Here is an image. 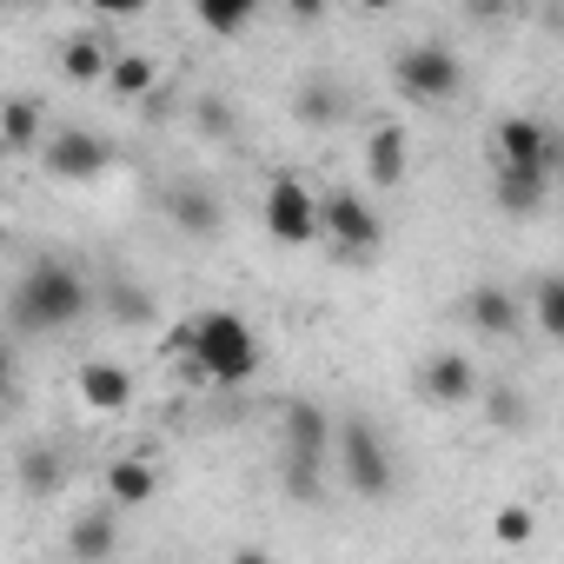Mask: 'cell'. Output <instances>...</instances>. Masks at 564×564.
I'll return each mask as SVG.
<instances>
[{
	"mask_svg": "<svg viewBox=\"0 0 564 564\" xmlns=\"http://www.w3.org/2000/svg\"><path fill=\"white\" fill-rule=\"evenodd\" d=\"M173 352L186 359V372L193 379H206V386H246L252 372H259V339H252V326L239 319V313H226V306H213V313H193L180 333H173Z\"/></svg>",
	"mask_w": 564,
	"mask_h": 564,
	"instance_id": "obj_1",
	"label": "cell"
},
{
	"mask_svg": "<svg viewBox=\"0 0 564 564\" xmlns=\"http://www.w3.org/2000/svg\"><path fill=\"white\" fill-rule=\"evenodd\" d=\"M87 306H94V293H87L80 265L41 259V265H28V279L14 286L8 313H14V333H67V326L87 319Z\"/></svg>",
	"mask_w": 564,
	"mask_h": 564,
	"instance_id": "obj_2",
	"label": "cell"
},
{
	"mask_svg": "<svg viewBox=\"0 0 564 564\" xmlns=\"http://www.w3.org/2000/svg\"><path fill=\"white\" fill-rule=\"evenodd\" d=\"M392 87L412 100V107H445L458 87H465V67L445 41H412L399 61H392Z\"/></svg>",
	"mask_w": 564,
	"mask_h": 564,
	"instance_id": "obj_3",
	"label": "cell"
},
{
	"mask_svg": "<svg viewBox=\"0 0 564 564\" xmlns=\"http://www.w3.org/2000/svg\"><path fill=\"white\" fill-rule=\"evenodd\" d=\"M259 226H265V239H279V246H313V239H326V226H319V193H313L306 180H293V173L265 180V193H259Z\"/></svg>",
	"mask_w": 564,
	"mask_h": 564,
	"instance_id": "obj_4",
	"label": "cell"
},
{
	"mask_svg": "<svg viewBox=\"0 0 564 564\" xmlns=\"http://www.w3.org/2000/svg\"><path fill=\"white\" fill-rule=\"evenodd\" d=\"M319 226H326L339 259H372L386 246V219L359 193H319Z\"/></svg>",
	"mask_w": 564,
	"mask_h": 564,
	"instance_id": "obj_5",
	"label": "cell"
},
{
	"mask_svg": "<svg viewBox=\"0 0 564 564\" xmlns=\"http://www.w3.org/2000/svg\"><path fill=\"white\" fill-rule=\"evenodd\" d=\"M339 471H346V485H352L359 498H386L392 478H399L386 438H379L366 419H346V425H339Z\"/></svg>",
	"mask_w": 564,
	"mask_h": 564,
	"instance_id": "obj_6",
	"label": "cell"
},
{
	"mask_svg": "<svg viewBox=\"0 0 564 564\" xmlns=\"http://www.w3.org/2000/svg\"><path fill=\"white\" fill-rule=\"evenodd\" d=\"M326 445H333V419H326L319 405L293 399V405H286V471H293V491H300V498L313 491V478H319V465H326Z\"/></svg>",
	"mask_w": 564,
	"mask_h": 564,
	"instance_id": "obj_7",
	"label": "cell"
},
{
	"mask_svg": "<svg viewBox=\"0 0 564 564\" xmlns=\"http://www.w3.org/2000/svg\"><path fill=\"white\" fill-rule=\"evenodd\" d=\"M491 153H498V166L551 173V166H557V133H551L538 113H505V120H498V133H491Z\"/></svg>",
	"mask_w": 564,
	"mask_h": 564,
	"instance_id": "obj_8",
	"label": "cell"
},
{
	"mask_svg": "<svg viewBox=\"0 0 564 564\" xmlns=\"http://www.w3.org/2000/svg\"><path fill=\"white\" fill-rule=\"evenodd\" d=\"M41 160H47L54 180H94V173H107L113 147H107L94 127H54L47 147H41Z\"/></svg>",
	"mask_w": 564,
	"mask_h": 564,
	"instance_id": "obj_9",
	"label": "cell"
},
{
	"mask_svg": "<svg viewBox=\"0 0 564 564\" xmlns=\"http://www.w3.org/2000/svg\"><path fill=\"white\" fill-rule=\"evenodd\" d=\"M419 392L432 405H471V399H485V379H478V366L465 352H432L419 366Z\"/></svg>",
	"mask_w": 564,
	"mask_h": 564,
	"instance_id": "obj_10",
	"label": "cell"
},
{
	"mask_svg": "<svg viewBox=\"0 0 564 564\" xmlns=\"http://www.w3.org/2000/svg\"><path fill=\"white\" fill-rule=\"evenodd\" d=\"M80 405H87L94 419H120V412L133 405V372L113 366V359H87V366H80Z\"/></svg>",
	"mask_w": 564,
	"mask_h": 564,
	"instance_id": "obj_11",
	"label": "cell"
},
{
	"mask_svg": "<svg viewBox=\"0 0 564 564\" xmlns=\"http://www.w3.org/2000/svg\"><path fill=\"white\" fill-rule=\"evenodd\" d=\"M153 498H160V465H153V458H113V465H107V505L140 511V505H153Z\"/></svg>",
	"mask_w": 564,
	"mask_h": 564,
	"instance_id": "obj_12",
	"label": "cell"
},
{
	"mask_svg": "<svg viewBox=\"0 0 564 564\" xmlns=\"http://www.w3.org/2000/svg\"><path fill=\"white\" fill-rule=\"evenodd\" d=\"M160 206L173 213V226H180V232H219V193H213V186L180 180V186H166V199H160Z\"/></svg>",
	"mask_w": 564,
	"mask_h": 564,
	"instance_id": "obj_13",
	"label": "cell"
},
{
	"mask_svg": "<svg viewBox=\"0 0 564 564\" xmlns=\"http://www.w3.org/2000/svg\"><path fill=\"white\" fill-rule=\"evenodd\" d=\"M405 166H412L405 127H372V140H366V173H372V186H399Z\"/></svg>",
	"mask_w": 564,
	"mask_h": 564,
	"instance_id": "obj_14",
	"label": "cell"
},
{
	"mask_svg": "<svg viewBox=\"0 0 564 564\" xmlns=\"http://www.w3.org/2000/svg\"><path fill=\"white\" fill-rule=\"evenodd\" d=\"M491 193H498V206H505L511 219H531V213L544 206V193H551V173H518V166H491Z\"/></svg>",
	"mask_w": 564,
	"mask_h": 564,
	"instance_id": "obj_15",
	"label": "cell"
},
{
	"mask_svg": "<svg viewBox=\"0 0 564 564\" xmlns=\"http://www.w3.org/2000/svg\"><path fill=\"white\" fill-rule=\"evenodd\" d=\"M465 319H471L485 339H511V333H518V319H524V306H518L505 286H478V293L465 300Z\"/></svg>",
	"mask_w": 564,
	"mask_h": 564,
	"instance_id": "obj_16",
	"label": "cell"
},
{
	"mask_svg": "<svg viewBox=\"0 0 564 564\" xmlns=\"http://www.w3.org/2000/svg\"><path fill=\"white\" fill-rule=\"evenodd\" d=\"M107 94L127 100V107H153V100H160V67H153L147 54H120L113 74H107Z\"/></svg>",
	"mask_w": 564,
	"mask_h": 564,
	"instance_id": "obj_17",
	"label": "cell"
},
{
	"mask_svg": "<svg viewBox=\"0 0 564 564\" xmlns=\"http://www.w3.org/2000/svg\"><path fill=\"white\" fill-rule=\"evenodd\" d=\"M113 544H120V531H113V511H107V505H100V511H80V518H74V531H67L74 564H107V557H113Z\"/></svg>",
	"mask_w": 564,
	"mask_h": 564,
	"instance_id": "obj_18",
	"label": "cell"
},
{
	"mask_svg": "<svg viewBox=\"0 0 564 564\" xmlns=\"http://www.w3.org/2000/svg\"><path fill=\"white\" fill-rule=\"evenodd\" d=\"M113 61H120V54H113L100 34H74V41L61 47V74H67V80H107Z\"/></svg>",
	"mask_w": 564,
	"mask_h": 564,
	"instance_id": "obj_19",
	"label": "cell"
},
{
	"mask_svg": "<svg viewBox=\"0 0 564 564\" xmlns=\"http://www.w3.org/2000/svg\"><path fill=\"white\" fill-rule=\"evenodd\" d=\"M41 140V100L34 94H14L8 107H0V147H8V153H28ZM47 147V140H41Z\"/></svg>",
	"mask_w": 564,
	"mask_h": 564,
	"instance_id": "obj_20",
	"label": "cell"
},
{
	"mask_svg": "<svg viewBox=\"0 0 564 564\" xmlns=\"http://www.w3.org/2000/svg\"><path fill=\"white\" fill-rule=\"evenodd\" d=\"M531 326H538L544 339H557V346H564V272L538 279V293H531Z\"/></svg>",
	"mask_w": 564,
	"mask_h": 564,
	"instance_id": "obj_21",
	"label": "cell"
},
{
	"mask_svg": "<svg viewBox=\"0 0 564 564\" xmlns=\"http://www.w3.org/2000/svg\"><path fill=\"white\" fill-rule=\"evenodd\" d=\"M107 319H120V326H147V319H153V300L133 286V279H113V286H107Z\"/></svg>",
	"mask_w": 564,
	"mask_h": 564,
	"instance_id": "obj_22",
	"label": "cell"
},
{
	"mask_svg": "<svg viewBox=\"0 0 564 564\" xmlns=\"http://www.w3.org/2000/svg\"><path fill=\"white\" fill-rule=\"evenodd\" d=\"M531 531H538V511H531V505H498V511H491V538H498V544L518 551V544H531Z\"/></svg>",
	"mask_w": 564,
	"mask_h": 564,
	"instance_id": "obj_23",
	"label": "cell"
},
{
	"mask_svg": "<svg viewBox=\"0 0 564 564\" xmlns=\"http://www.w3.org/2000/svg\"><path fill=\"white\" fill-rule=\"evenodd\" d=\"M300 120H306V127H333V120H339V94H333V87H306V94H300Z\"/></svg>",
	"mask_w": 564,
	"mask_h": 564,
	"instance_id": "obj_24",
	"label": "cell"
},
{
	"mask_svg": "<svg viewBox=\"0 0 564 564\" xmlns=\"http://www.w3.org/2000/svg\"><path fill=\"white\" fill-rule=\"evenodd\" d=\"M21 478H28V491L41 498V491L61 485V458H54V452H28V458H21Z\"/></svg>",
	"mask_w": 564,
	"mask_h": 564,
	"instance_id": "obj_25",
	"label": "cell"
},
{
	"mask_svg": "<svg viewBox=\"0 0 564 564\" xmlns=\"http://www.w3.org/2000/svg\"><path fill=\"white\" fill-rule=\"evenodd\" d=\"M193 21H199L206 34H239V28L252 21V8H213V0H206V8H199Z\"/></svg>",
	"mask_w": 564,
	"mask_h": 564,
	"instance_id": "obj_26",
	"label": "cell"
},
{
	"mask_svg": "<svg viewBox=\"0 0 564 564\" xmlns=\"http://www.w3.org/2000/svg\"><path fill=\"white\" fill-rule=\"evenodd\" d=\"M199 133L226 140V133H232V107H226V100H199Z\"/></svg>",
	"mask_w": 564,
	"mask_h": 564,
	"instance_id": "obj_27",
	"label": "cell"
},
{
	"mask_svg": "<svg viewBox=\"0 0 564 564\" xmlns=\"http://www.w3.org/2000/svg\"><path fill=\"white\" fill-rule=\"evenodd\" d=\"M485 405H491V425H505V432H511V425L524 419V405H518L511 392H485Z\"/></svg>",
	"mask_w": 564,
	"mask_h": 564,
	"instance_id": "obj_28",
	"label": "cell"
},
{
	"mask_svg": "<svg viewBox=\"0 0 564 564\" xmlns=\"http://www.w3.org/2000/svg\"><path fill=\"white\" fill-rule=\"evenodd\" d=\"M232 564H272V551H259V544H246V551H232Z\"/></svg>",
	"mask_w": 564,
	"mask_h": 564,
	"instance_id": "obj_29",
	"label": "cell"
}]
</instances>
